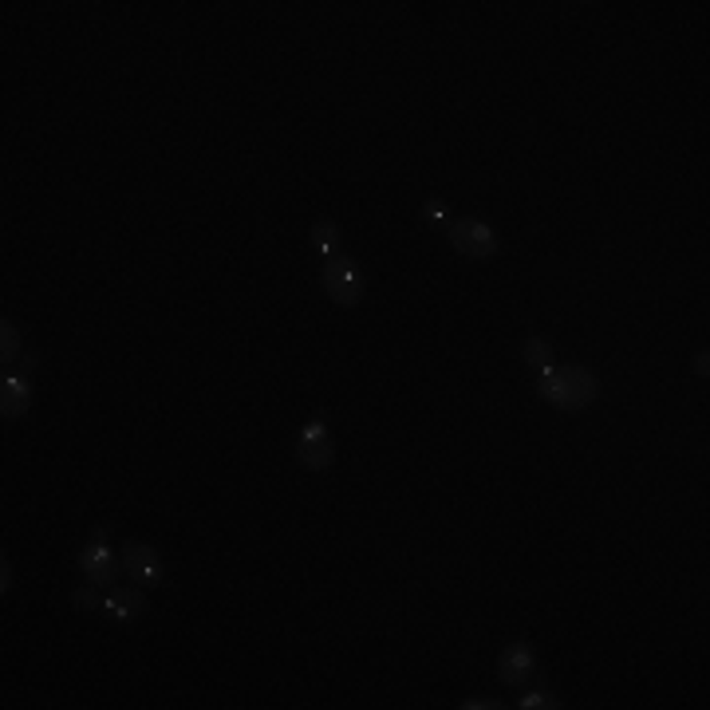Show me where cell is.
<instances>
[{
	"mask_svg": "<svg viewBox=\"0 0 710 710\" xmlns=\"http://www.w3.org/2000/svg\"><path fill=\"white\" fill-rule=\"evenodd\" d=\"M537 391L557 411H585L600 399V379L588 367H545Z\"/></svg>",
	"mask_w": 710,
	"mask_h": 710,
	"instance_id": "obj_1",
	"label": "cell"
},
{
	"mask_svg": "<svg viewBox=\"0 0 710 710\" xmlns=\"http://www.w3.org/2000/svg\"><path fill=\"white\" fill-rule=\"evenodd\" d=\"M446 237H450L454 253H462L466 261H489L497 253V233L489 230L478 217H458V222L446 225Z\"/></svg>",
	"mask_w": 710,
	"mask_h": 710,
	"instance_id": "obj_2",
	"label": "cell"
},
{
	"mask_svg": "<svg viewBox=\"0 0 710 710\" xmlns=\"http://www.w3.org/2000/svg\"><path fill=\"white\" fill-rule=\"evenodd\" d=\"M320 280H324L327 296H332L340 308H355L363 300V272H359L355 261H348V253H343V257H335V261H327L324 272H320Z\"/></svg>",
	"mask_w": 710,
	"mask_h": 710,
	"instance_id": "obj_3",
	"label": "cell"
},
{
	"mask_svg": "<svg viewBox=\"0 0 710 710\" xmlns=\"http://www.w3.org/2000/svg\"><path fill=\"white\" fill-rule=\"evenodd\" d=\"M79 569H84L87 585H115L118 561H115V553L107 549V525L91 533V545L79 553Z\"/></svg>",
	"mask_w": 710,
	"mask_h": 710,
	"instance_id": "obj_4",
	"label": "cell"
},
{
	"mask_svg": "<svg viewBox=\"0 0 710 710\" xmlns=\"http://www.w3.org/2000/svg\"><path fill=\"white\" fill-rule=\"evenodd\" d=\"M123 569H126V577H134V585H139V588H158L162 580H166L158 557H154L147 545H134V541L123 549Z\"/></svg>",
	"mask_w": 710,
	"mask_h": 710,
	"instance_id": "obj_5",
	"label": "cell"
},
{
	"mask_svg": "<svg viewBox=\"0 0 710 710\" xmlns=\"http://www.w3.org/2000/svg\"><path fill=\"white\" fill-rule=\"evenodd\" d=\"M533 651L525 648V643H513V648L502 651V659H497V679L505 682V687H521L525 679L533 675Z\"/></svg>",
	"mask_w": 710,
	"mask_h": 710,
	"instance_id": "obj_6",
	"label": "cell"
},
{
	"mask_svg": "<svg viewBox=\"0 0 710 710\" xmlns=\"http://www.w3.org/2000/svg\"><path fill=\"white\" fill-rule=\"evenodd\" d=\"M147 612V596H142V588H115L103 596V616H111V620H139V616Z\"/></svg>",
	"mask_w": 710,
	"mask_h": 710,
	"instance_id": "obj_7",
	"label": "cell"
},
{
	"mask_svg": "<svg viewBox=\"0 0 710 710\" xmlns=\"http://www.w3.org/2000/svg\"><path fill=\"white\" fill-rule=\"evenodd\" d=\"M32 403V383L28 375H8L0 379V411H4V418H20L24 411H28Z\"/></svg>",
	"mask_w": 710,
	"mask_h": 710,
	"instance_id": "obj_8",
	"label": "cell"
},
{
	"mask_svg": "<svg viewBox=\"0 0 710 710\" xmlns=\"http://www.w3.org/2000/svg\"><path fill=\"white\" fill-rule=\"evenodd\" d=\"M332 439L327 442H300V450H296V462H300V470H308V473H324L327 466H332Z\"/></svg>",
	"mask_w": 710,
	"mask_h": 710,
	"instance_id": "obj_9",
	"label": "cell"
},
{
	"mask_svg": "<svg viewBox=\"0 0 710 710\" xmlns=\"http://www.w3.org/2000/svg\"><path fill=\"white\" fill-rule=\"evenodd\" d=\"M312 249L320 253L324 265H327V261H335V257H343V249H340V230H335V222H316V225H312Z\"/></svg>",
	"mask_w": 710,
	"mask_h": 710,
	"instance_id": "obj_10",
	"label": "cell"
},
{
	"mask_svg": "<svg viewBox=\"0 0 710 710\" xmlns=\"http://www.w3.org/2000/svg\"><path fill=\"white\" fill-rule=\"evenodd\" d=\"M521 355H525V363H529V367H537V371L553 367V343H549V340H541V335H533V340H525Z\"/></svg>",
	"mask_w": 710,
	"mask_h": 710,
	"instance_id": "obj_11",
	"label": "cell"
},
{
	"mask_svg": "<svg viewBox=\"0 0 710 710\" xmlns=\"http://www.w3.org/2000/svg\"><path fill=\"white\" fill-rule=\"evenodd\" d=\"M0 359H4V367L20 359V332H16L12 320H0Z\"/></svg>",
	"mask_w": 710,
	"mask_h": 710,
	"instance_id": "obj_12",
	"label": "cell"
},
{
	"mask_svg": "<svg viewBox=\"0 0 710 710\" xmlns=\"http://www.w3.org/2000/svg\"><path fill=\"white\" fill-rule=\"evenodd\" d=\"M71 604L76 608H84V612H103V596L95 592V585L91 588H76L71 592Z\"/></svg>",
	"mask_w": 710,
	"mask_h": 710,
	"instance_id": "obj_13",
	"label": "cell"
},
{
	"mask_svg": "<svg viewBox=\"0 0 710 710\" xmlns=\"http://www.w3.org/2000/svg\"><path fill=\"white\" fill-rule=\"evenodd\" d=\"M517 706H521V710H541V706H549V710H553V706H561V703H557V695H553V690H529V695H525Z\"/></svg>",
	"mask_w": 710,
	"mask_h": 710,
	"instance_id": "obj_14",
	"label": "cell"
},
{
	"mask_svg": "<svg viewBox=\"0 0 710 710\" xmlns=\"http://www.w3.org/2000/svg\"><path fill=\"white\" fill-rule=\"evenodd\" d=\"M332 434H327V423H324V415H312V423L304 426V434H300V442H327Z\"/></svg>",
	"mask_w": 710,
	"mask_h": 710,
	"instance_id": "obj_15",
	"label": "cell"
},
{
	"mask_svg": "<svg viewBox=\"0 0 710 710\" xmlns=\"http://www.w3.org/2000/svg\"><path fill=\"white\" fill-rule=\"evenodd\" d=\"M502 703H497V698H466V703H462V710H497Z\"/></svg>",
	"mask_w": 710,
	"mask_h": 710,
	"instance_id": "obj_16",
	"label": "cell"
},
{
	"mask_svg": "<svg viewBox=\"0 0 710 710\" xmlns=\"http://www.w3.org/2000/svg\"><path fill=\"white\" fill-rule=\"evenodd\" d=\"M695 371H698V375L706 379V371H710V359H706V351H698V355H695Z\"/></svg>",
	"mask_w": 710,
	"mask_h": 710,
	"instance_id": "obj_17",
	"label": "cell"
},
{
	"mask_svg": "<svg viewBox=\"0 0 710 710\" xmlns=\"http://www.w3.org/2000/svg\"><path fill=\"white\" fill-rule=\"evenodd\" d=\"M0 572H4V580H0V588L8 592V588H12V569H8V561H4V569H0Z\"/></svg>",
	"mask_w": 710,
	"mask_h": 710,
	"instance_id": "obj_18",
	"label": "cell"
}]
</instances>
